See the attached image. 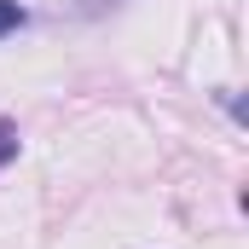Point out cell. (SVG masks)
Wrapping results in <instances>:
<instances>
[{"instance_id": "cell-1", "label": "cell", "mask_w": 249, "mask_h": 249, "mask_svg": "<svg viewBox=\"0 0 249 249\" xmlns=\"http://www.w3.org/2000/svg\"><path fill=\"white\" fill-rule=\"evenodd\" d=\"M18 23H23V6L18 0H0V35H12Z\"/></svg>"}, {"instance_id": "cell-2", "label": "cell", "mask_w": 249, "mask_h": 249, "mask_svg": "<svg viewBox=\"0 0 249 249\" xmlns=\"http://www.w3.org/2000/svg\"><path fill=\"white\" fill-rule=\"evenodd\" d=\"M12 151H18V127H12V122H0V162H6Z\"/></svg>"}, {"instance_id": "cell-3", "label": "cell", "mask_w": 249, "mask_h": 249, "mask_svg": "<svg viewBox=\"0 0 249 249\" xmlns=\"http://www.w3.org/2000/svg\"><path fill=\"white\" fill-rule=\"evenodd\" d=\"M105 6H116V0H87V12H105Z\"/></svg>"}]
</instances>
